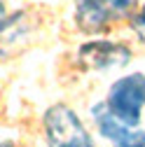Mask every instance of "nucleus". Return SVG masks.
Masks as SVG:
<instances>
[{
  "label": "nucleus",
  "instance_id": "nucleus-7",
  "mask_svg": "<svg viewBox=\"0 0 145 147\" xmlns=\"http://www.w3.org/2000/svg\"><path fill=\"white\" fill-rule=\"evenodd\" d=\"M131 28L136 30V35L140 38V42L145 45V5L131 16Z\"/></svg>",
  "mask_w": 145,
  "mask_h": 147
},
{
  "label": "nucleus",
  "instance_id": "nucleus-4",
  "mask_svg": "<svg viewBox=\"0 0 145 147\" xmlns=\"http://www.w3.org/2000/svg\"><path fill=\"white\" fill-rule=\"evenodd\" d=\"M77 61L87 70H112V68H124L131 61V49L122 42H110V40H91L80 47Z\"/></svg>",
  "mask_w": 145,
  "mask_h": 147
},
{
  "label": "nucleus",
  "instance_id": "nucleus-2",
  "mask_svg": "<svg viewBox=\"0 0 145 147\" xmlns=\"http://www.w3.org/2000/svg\"><path fill=\"white\" fill-rule=\"evenodd\" d=\"M45 136L49 145H59V147H89L91 145V136L80 121V117L72 112L68 105H51L45 117Z\"/></svg>",
  "mask_w": 145,
  "mask_h": 147
},
{
  "label": "nucleus",
  "instance_id": "nucleus-1",
  "mask_svg": "<svg viewBox=\"0 0 145 147\" xmlns=\"http://www.w3.org/2000/svg\"><path fill=\"white\" fill-rule=\"evenodd\" d=\"M105 107L129 126H138L145 107V75L133 72L115 80V84L108 91Z\"/></svg>",
  "mask_w": 145,
  "mask_h": 147
},
{
  "label": "nucleus",
  "instance_id": "nucleus-3",
  "mask_svg": "<svg viewBox=\"0 0 145 147\" xmlns=\"http://www.w3.org/2000/svg\"><path fill=\"white\" fill-rule=\"evenodd\" d=\"M131 9L133 0H75V21L84 33H101Z\"/></svg>",
  "mask_w": 145,
  "mask_h": 147
},
{
  "label": "nucleus",
  "instance_id": "nucleus-6",
  "mask_svg": "<svg viewBox=\"0 0 145 147\" xmlns=\"http://www.w3.org/2000/svg\"><path fill=\"white\" fill-rule=\"evenodd\" d=\"M28 28L30 26L26 24V14H21V12L0 19V56H7L12 45L24 42L28 35Z\"/></svg>",
  "mask_w": 145,
  "mask_h": 147
},
{
  "label": "nucleus",
  "instance_id": "nucleus-5",
  "mask_svg": "<svg viewBox=\"0 0 145 147\" xmlns=\"http://www.w3.org/2000/svg\"><path fill=\"white\" fill-rule=\"evenodd\" d=\"M91 115H94L98 133L105 140H110L115 145H122V147H145V133L143 131H133V126L119 121L110 110L105 107V103L94 105Z\"/></svg>",
  "mask_w": 145,
  "mask_h": 147
},
{
  "label": "nucleus",
  "instance_id": "nucleus-8",
  "mask_svg": "<svg viewBox=\"0 0 145 147\" xmlns=\"http://www.w3.org/2000/svg\"><path fill=\"white\" fill-rule=\"evenodd\" d=\"M0 5H3V0H0ZM0 12H3V7H0Z\"/></svg>",
  "mask_w": 145,
  "mask_h": 147
}]
</instances>
